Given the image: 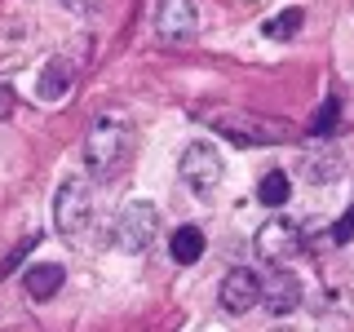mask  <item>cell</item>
<instances>
[{"instance_id": "obj_16", "label": "cell", "mask_w": 354, "mask_h": 332, "mask_svg": "<svg viewBox=\"0 0 354 332\" xmlns=\"http://www.w3.org/2000/svg\"><path fill=\"white\" fill-rule=\"evenodd\" d=\"M36 243H40V239H22L18 248L9 252V257H0V279H5V275H14V270H18V266H22V257H27V252L36 248Z\"/></svg>"}, {"instance_id": "obj_6", "label": "cell", "mask_w": 354, "mask_h": 332, "mask_svg": "<svg viewBox=\"0 0 354 332\" xmlns=\"http://www.w3.org/2000/svg\"><path fill=\"white\" fill-rule=\"evenodd\" d=\"M151 27H155V36H160L164 44H191L195 31H199L195 0H160V5H155Z\"/></svg>"}, {"instance_id": "obj_13", "label": "cell", "mask_w": 354, "mask_h": 332, "mask_svg": "<svg viewBox=\"0 0 354 332\" xmlns=\"http://www.w3.org/2000/svg\"><path fill=\"white\" fill-rule=\"evenodd\" d=\"M288 195H292V182H288V173L283 169H270L257 182V199L266 208H279V204H288Z\"/></svg>"}, {"instance_id": "obj_11", "label": "cell", "mask_w": 354, "mask_h": 332, "mask_svg": "<svg viewBox=\"0 0 354 332\" xmlns=\"http://www.w3.org/2000/svg\"><path fill=\"white\" fill-rule=\"evenodd\" d=\"M62 279H66V270H62L58 261H40V266H31V270H27L22 288H27L31 302H49V297L62 288Z\"/></svg>"}, {"instance_id": "obj_2", "label": "cell", "mask_w": 354, "mask_h": 332, "mask_svg": "<svg viewBox=\"0 0 354 332\" xmlns=\"http://www.w3.org/2000/svg\"><path fill=\"white\" fill-rule=\"evenodd\" d=\"M53 226L62 239H84L93 226V182L88 177H66L53 195Z\"/></svg>"}, {"instance_id": "obj_15", "label": "cell", "mask_w": 354, "mask_h": 332, "mask_svg": "<svg viewBox=\"0 0 354 332\" xmlns=\"http://www.w3.org/2000/svg\"><path fill=\"white\" fill-rule=\"evenodd\" d=\"M337 111H341V102H337V98H328V102L319 107V116H315V124H310V129H315V133H332V129H337Z\"/></svg>"}, {"instance_id": "obj_17", "label": "cell", "mask_w": 354, "mask_h": 332, "mask_svg": "<svg viewBox=\"0 0 354 332\" xmlns=\"http://www.w3.org/2000/svg\"><path fill=\"white\" fill-rule=\"evenodd\" d=\"M350 239H354V204L341 213L337 226H332V243H350Z\"/></svg>"}, {"instance_id": "obj_4", "label": "cell", "mask_w": 354, "mask_h": 332, "mask_svg": "<svg viewBox=\"0 0 354 332\" xmlns=\"http://www.w3.org/2000/svg\"><path fill=\"white\" fill-rule=\"evenodd\" d=\"M155 235H160V213L147 199H133L124 213L115 217V226H111V243L120 252H147Z\"/></svg>"}, {"instance_id": "obj_1", "label": "cell", "mask_w": 354, "mask_h": 332, "mask_svg": "<svg viewBox=\"0 0 354 332\" xmlns=\"http://www.w3.org/2000/svg\"><path fill=\"white\" fill-rule=\"evenodd\" d=\"M129 160H133V124L120 116H102L84 138V173L93 182H111L124 173Z\"/></svg>"}, {"instance_id": "obj_7", "label": "cell", "mask_w": 354, "mask_h": 332, "mask_svg": "<svg viewBox=\"0 0 354 332\" xmlns=\"http://www.w3.org/2000/svg\"><path fill=\"white\" fill-rule=\"evenodd\" d=\"M217 302L230 310V315H248L252 306H261V275L248 270V266H235V270L221 279Z\"/></svg>"}, {"instance_id": "obj_12", "label": "cell", "mask_w": 354, "mask_h": 332, "mask_svg": "<svg viewBox=\"0 0 354 332\" xmlns=\"http://www.w3.org/2000/svg\"><path fill=\"white\" fill-rule=\"evenodd\" d=\"M169 252H173V261H177V266H195L199 257H204V230H199V226H182V230H173Z\"/></svg>"}, {"instance_id": "obj_9", "label": "cell", "mask_w": 354, "mask_h": 332, "mask_svg": "<svg viewBox=\"0 0 354 332\" xmlns=\"http://www.w3.org/2000/svg\"><path fill=\"white\" fill-rule=\"evenodd\" d=\"M75 84V62L71 58H49L36 75V102H62Z\"/></svg>"}, {"instance_id": "obj_10", "label": "cell", "mask_w": 354, "mask_h": 332, "mask_svg": "<svg viewBox=\"0 0 354 332\" xmlns=\"http://www.w3.org/2000/svg\"><path fill=\"white\" fill-rule=\"evenodd\" d=\"M261 306L270 310L274 319H283V315H292L297 306H301V284H297V275H288L279 270L270 284H261Z\"/></svg>"}, {"instance_id": "obj_18", "label": "cell", "mask_w": 354, "mask_h": 332, "mask_svg": "<svg viewBox=\"0 0 354 332\" xmlns=\"http://www.w3.org/2000/svg\"><path fill=\"white\" fill-rule=\"evenodd\" d=\"M14 107H18L14 84H0V120H9V116H14Z\"/></svg>"}, {"instance_id": "obj_8", "label": "cell", "mask_w": 354, "mask_h": 332, "mask_svg": "<svg viewBox=\"0 0 354 332\" xmlns=\"http://www.w3.org/2000/svg\"><path fill=\"white\" fill-rule=\"evenodd\" d=\"M257 252L266 261H288L292 252H301V226L288 217H270L257 230Z\"/></svg>"}, {"instance_id": "obj_19", "label": "cell", "mask_w": 354, "mask_h": 332, "mask_svg": "<svg viewBox=\"0 0 354 332\" xmlns=\"http://www.w3.org/2000/svg\"><path fill=\"white\" fill-rule=\"evenodd\" d=\"M58 5L66 9V14H93V9L102 5V0H58Z\"/></svg>"}, {"instance_id": "obj_14", "label": "cell", "mask_w": 354, "mask_h": 332, "mask_svg": "<svg viewBox=\"0 0 354 332\" xmlns=\"http://www.w3.org/2000/svg\"><path fill=\"white\" fill-rule=\"evenodd\" d=\"M301 22H306V14L301 9H283V14H274V18H266V27H261V36L266 40H292L297 31H301Z\"/></svg>"}, {"instance_id": "obj_3", "label": "cell", "mask_w": 354, "mask_h": 332, "mask_svg": "<svg viewBox=\"0 0 354 332\" xmlns=\"http://www.w3.org/2000/svg\"><path fill=\"white\" fill-rule=\"evenodd\" d=\"M221 177H226V164L213 142H191L182 151V182L195 199H213L221 191Z\"/></svg>"}, {"instance_id": "obj_5", "label": "cell", "mask_w": 354, "mask_h": 332, "mask_svg": "<svg viewBox=\"0 0 354 332\" xmlns=\"http://www.w3.org/2000/svg\"><path fill=\"white\" fill-rule=\"evenodd\" d=\"M204 120L230 142V147H270V142H279V129L257 120L252 111H221V116H204Z\"/></svg>"}]
</instances>
